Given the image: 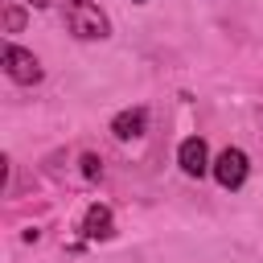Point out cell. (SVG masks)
Returning <instances> with one entry per match:
<instances>
[{
  "label": "cell",
  "mask_w": 263,
  "mask_h": 263,
  "mask_svg": "<svg viewBox=\"0 0 263 263\" xmlns=\"http://www.w3.org/2000/svg\"><path fill=\"white\" fill-rule=\"evenodd\" d=\"M62 16H66V29L78 41H107L111 37V16L95 0H66Z\"/></svg>",
  "instance_id": "cell-1"
},
{
  "label": "cell",
  "mask_w": 263,
  "mask_h": 263,
  "mask_svg": "<svg viewBox=\"0 0 263 263\" xmlns=\"http://www.w3.org/2000/svg\"><path fill=\"white\" fill-rule=\"evenodd\" d=\"M210 173H214V181H218L222 189L234 193V189H242L247 177H251V156H247L242 148L230 144V148H222V152L214 156V168H210Z\"/></svg>",
  "instance_id": "cell-2"
},
{
  "label": "cell",
  "mask_w": 263,
  "mask_h": 263,
  "mask_svg": "<svg viewBox=\"0 0 263 263\" xmlns=\"http://www.w3.org/2000/svg\"><path fill=\"white\" fill-rule=\"evenodd\" d=\"M4 74H8L12 82H21V86H33V82H41L45 70H41V58H37L33 49L8 41V45H4Z\"/></svg>",
  "instance_id": "cell-3"
},
{
  "label": "cell",
  "mask_w": 263,
  "mask_h": 263,
  "mask_svg": "<svg viewBox=\"0 0 263 263\" xmlns=\"http://www.w3.org/2000/svg\"><path fill=\"white\" fill-rule=\"evenodd\" d=\"M177 164H181V173L185 177H193V181H201L210 168H214V160H210V144H205V136H185L181 144H177Z\"/></svg>",
  "instance_id": "cell-4"
},
{
  "label": "cell",
  "mask_w": 263,
  "mask_h": 263,
  "mask_svg": "<svg viewBox=\"0 0 263 263\" xmlns=\"http://www.w3.org/2000/svg\"><path fill=\"white\" fill-rule=\"evenodd\" d=\"M82 238L86 242H103V238H111L115 234V214H111V205H103V201H90L86 205V214H82Z\"/></svg>",
  "instance_id": "cell-5"
},
{
  "label": "cell",
  "mask_w": 263,
  "mask_h": 263,
  "mask_svg": "<svg viewBox=\"0 0 263 263\" xmlns=\"http://www.w3.org/2000/svg\"><path fill=\"white\" fill-rule=\"evenodd\" d=\"M144 132H148V111H144V107H127V111H119V115L111 119V136L123 140V144H127V140H140Z\"/></svg>",
  "instance_id": "cell-6"
},
{
  "label": "cell",
  "mask_w": 263,
  "mask_h": 263,
  "mask_svg": "<svg viewBox=\"0 0 263 263\" xmlns=\"http://www.w3.org/2000/svg\"><path fill=\"white\" fill-rule=\"evenodd\" d=\"M25 21H29V8H25V4H8V8H4V29H8V33H21Z\"/></svg>",
  "instance_id": "cell-7"
},
{
  "label": "cell",
  "mask_w": 263,
  "mask_h": 263,
  "mask_svg": "<svg viewBox=\"0 0 263 263\" xmlns=\"http://www.w3.org/2000/svg\"><path fill=\"white\" fill-rule=\"evenodd\" d=\"M82 177H86V181H95V177H103V160H99L95 152H82Z\"/></svg>",
  "instance_id": "cell-8"
},
{
  "label": "cell",
  "mask_w": 263,
  "mask_h": 263,
  "mask_svg": "<svg viewBox=\"0 0 263 263\" xmlns=\"http://www.w3.org/2000/svg\"><path fill=\"white\" fill-rule=\"evenodd\" d=\"M29 8H53V0H25Z\"/></svg>",
  "instance_id": "cell-9"
},
{
  "label": "cell",
  "mask_w": 263,
  "mask_h": 263,
  "mask_svg": "<svg viewBox=\"0 0 263 263\" xmlns=\"http://www.w3.org/2000/svg\"><path fill=\"white\" fill-rule=\"evenodd\" d=\"M132 4H148V0H132Z\"/></svg>",
  "instance_id": "cell-10"
}]
</instances>
